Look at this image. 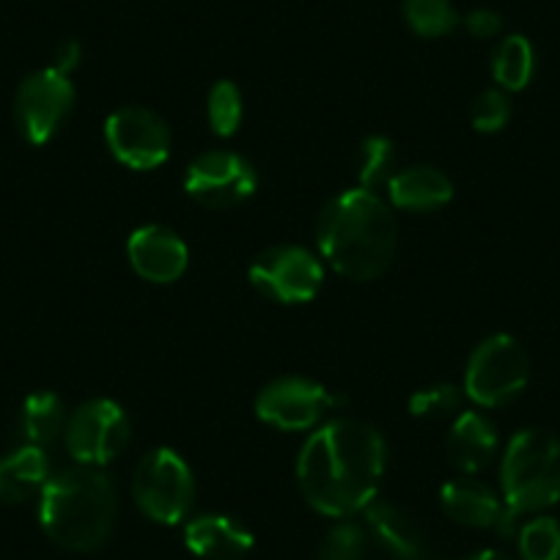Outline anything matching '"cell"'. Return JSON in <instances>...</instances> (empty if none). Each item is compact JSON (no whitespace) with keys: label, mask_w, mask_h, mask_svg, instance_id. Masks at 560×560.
Returning <instances> with one entry per match:
<instances>
[{"label":"cell","mask_w":560,"mask_h":560,"mask_svg":"<svg viewBox=\"0 0 560 560\" xmlns=\"http://www.w3.org/2000/svg\"><path fill=\"white\" fill-rule=\"evenodd\" d=\"M448 454L451 462L467 476L481 472L483 467L492 465L498 454V432L483 415L462 412L451 427Z\"/></svg>","instance_id":"cell-18"},{"label":"cell","mask_w":560,"mask_h":560,"mask_svg":"<svg viewBox=\"0 0 560 560\" xmlns=\"http://www.w3.org/2000/svg\"><path fill=\"white\" fill-rule=\"evenodd\" d=\"M393 163H396V149L393 140L385 135H371L363 140L358 158V182L363 190H374V187L387 185L390 182Z\"/></svg>","instance_id":"cell-23"},{"label":"cell","mask_w":560,"mask_h":560,"mask_svg":"<svg viewBox=\"0 0 560 560\" xmlns=\"http://www.w3.org/2000/svg\"><path fill=\"white\" fill-rule=\"evenodd\" d=\"M47 481H50V462L45 448L23 445L0 459V503H25L34 494H42Z\"/></svg>","instance_id":"cell-19"},{"label":"cell","mask_w":560,"mask_h":560,"mask_svg":"<svg viewBox=\"0 0 560 560\" xmlns=\"http://www.w3.org/2000/svg\"><path fill=\"white\" fill-rule=\"evenodd\" d=\"M185 544L203 560H240L253 549V533L240 520L207 514L185 527Z\"/></svg>","instance_id":"cell-15"},{"label":"cell","mask_w":560,"mask_h":560,"mask_svg":"<svg viewBox=\"0 0 560 560\" xmlns=\"http://www.w3.org/2000/svg\"><path fill=\"white\" fill-rule=\"evenodd\" d=\"M522 560H560V522L536 516L520 527Z\"/></svg>","instance_id":"cell-25"},{"label":"cell","mask_w":560,"mask_h":560,"mask_svg":"<svg viewBox=\"0 0 560 560\" xmlns=\"http://www.w3.org/2000/svg\"><path fill=\"white\" fill-rule=\"evenodd\" d=\"M385 454V440L365 420H330L300 451V489L319 514H358L380 492Z\"/></svg>","instance_id":"cell-1"},{"label":"cell","mask_w":560,"mask_h":560,"mask_svg":"<svg viewBox=\"0 0 560 560\" xmlns=\"http://www.w3.org/2000/svg\"><path fill=\"white\" fill-rule=\"evenodd\" d=\"M365 522H369L371 536L380 541V547L390 555L393 560H440L429 549L427 536L420 533L412 516L387 500L374 498L363 509Z\"/></svg>","instance_id":"cell-14"},{"label":"cell","mask_w":560,"mask_h":560,"mask_svg":"<svg viewBox=\"0 0 560 560\" xmlns=\"http://www.w3.org/2000/svg\"><path fill=\"white\" fill-rule=\"evenodd\" d=\"M511 118V100L503 89H489L472 102V127L478 132H500Z\"/></svg>","instance_id":"cell-28"},{"label":"cell","mask_w":560,"mask_h":560,"mask_svg":"<svg viewBox=\"0 0 560 560\" xmlns=\"http://www.w3.org/2000/svg\"><path fill=\"white\" fill-rule=\"evenodd\" d=\"M132 498L149 520L160 525H176L190 514L196 478L176 451L158 448L135 467Z\"/></svg>","instance_id":"cell-5"},{"label":"cell","mask_w":560,"mask_h":560,"mask_svg":"<svg viewBox=\"0 0 560 560\" xmlns=\"http://www.w3.org/2000/svg\"><path fill=\"white\" fill-rule=\"evenodd\" d=\"M209 127L220 138H231L242 124V94L231 80H220L212 85L207 102Z\"/></svg>","instance_id":"cell-24"},{"label":"cell","mask_w":560,"mask_h":560,"mask_svg":"<svg viewBox=\"0 0 560 560\" xmlns=\"http://www.w3.org/2000/svg\"><path fill=\"white\" fill-rule=\"evenodd\" d=\"M118 494L96 467H69L50 476L39 494L42 530L69 552H94L110 538Z\"/></svg>","instance_id":"cell-3"},{"label":"cell","mask_w":560,"mask_h":560,"mask_svg":"<svg viewBox=\"0 0 560 560\" xmlns=\"http://www.w3.org/2000/svg\"><path fill=\"white\" fill-rule=\"evenodd\" d=\"M129 264L143 280L174 283L187 269V245L165 225H143L129 236Z\"/></svg>","instance_id":"cell-13"},{"label":"cell","mask_w":560,"mask_h":560,"mask_svg":"<svg viewBox=\"0 0 560 560\" xmlns=\"http://www.w3.org/2000/svg\"><path fill=\"white\" fill-rule=\"evenodd\" d=\"M467 560H511V558L509 555L498 552V549H483V552H476L472 558H467Z\"/></svg>","instance_id":"cell-31"},{"label":"cell","mask_w":560,"mask_h":560,"mask_svg":"<svg viewBox=\"0 0 560 560\" xmlns=\"http://www.w3.org/2000/svg\"><path fill=\"white\" fill-rule=\"evenodd\" d=\"M387 190H390V201L407 212H434L454 198V185L448 176L429 165L398 171L387 182Z\"/></svg>","instance_id":"cell-17"},{"label":"cell","mask_w":560,"mask_h":560,"mask_svg":"<svg viewBox=\"0 0 560 560\" xmlns=\"http://www.w3.org/2000/svg\"><path fill=\"white\" fill-rule=\"evenodd\" d=\"M404 18L415 34L438 39L459 25V14L451 0H404Z\"/></svg>","instance_id":"cell-22"},{"label":"cell","mask_w":560,"mask_h":560,"mask_svg":"<svg viewBox=\"0 0 560 560\" xmlns=\"http://www.w3.org/2000/svg\"><path fill=\"white\" fill-rule=\"evenodd\" d=\"M440 503H443L445 514L459 525L494 527V530L505 511V503H500L498 494L476 478H454L445 483L440 492Z\"/></svg>","instance_id":"cell-16"},{"label":"cell","mask_w":560,"mask_h":560,"mask_svg":"<svg viewBox=\"0 0 560 560\" xmlns=\"http://www.w3.org/2000/svg\"><path fill=\"white\" fill-rule=\"evenodd\" d=\"M316 560H365V533L354 522H341L325 536Z\"/></svg>","instance_id":"cell-27"},{"label":"cell","mask_w":560,"mask_h":560,"mask_svg":"<svg viewBox=\"0 0 560 560\" xmlns=\"http://www.w3.org/2000/svg\"><path fill=\"white\" fill-rule=\"evenodd\" d=\"M530 380V358L511 336H492L470 354L465 390L481 407H505Z\"/></svg>","instance_id":"cell-6"},{"label":"cell","mask_w":560,"mask_h":560,"mask_svg":"<svg viewBox=\"0 0 560 560\" xmlns=\"http://www.w3.org/2000/svg\"><path fill=\"white\" fill-rule=\"evenodd\" d=\"M129 443V418L110 398H94L74 409L67 423V448L83 467H102Z\"/></svg>","instance_id":"cell-9"},{"label":"cell","mask_w":560,"mask_h":560,"mask_svg":"<svg viewBox=\"0 0 560 560\" xmlns=\"http://www.w3.org/2000/svg\"><path fill=\"white\" fill-rule=\"evenodd\" d=\"M462 407V393L456 385L440 382V385L423 387L409 398V415L420 420H445L454 418Z\"/></svg>","instance_id":"cell-26"},{"label":"cell","mask_w":560,"mask_h":560,"mask_svg":"<svg viewBox=\"0 0 560 560\" xmlns=\"http://www.w3.org/2000/svg\"><path fill=\"white\" fill-rule=\"evenodd\" d=\"M67 432V412H63V401L50 390L31 393L20 409V438L25 445H45L56 443L58 434Z\"/></svg>","instance_id":"cell-20"},{"label":"cell","mask_w":560,"mask_h":560,"mask_svg":"<svg viewBox=\"0 0 560 560\" xmlns=\"http://www.w3.org/2000/svg\"><path fill=\"white\" fill-rule=\"evenodd\" d=\"M256 168L234 152H207L185 171V190L192 201L209 209H231L256 192Z\"/></svg>","instance_id":"cell-12"},{"label":"cell","mask_w":560,"mask_h":560,"mask_svg":"<svg viewBox=\"0 0 560 560\" xmlns=\"http://www.w3.org/2000/svg\"><path fill=\"white\" fill-rule=\"evenodd\" d=\"M250 283L275 303H311L325 283V269L305 247L278 245L256 256L250 264Z\"/></svg>","instance_id":"cell-7"},{"label":"cell","mask_w":560,"mask_h":560,"mask_svg":"<svg viewBox=\"0 0 560 560\" xmlns=\"http://www.w3.org/2000/svg\"><path fill=\"white\" fill-rule=\"evenodd\" d=\"M319 250L332 269L352 280H374L396 256V218L374 190H347L322 209Z\"/></svg>","instance_id":"cell-2"},{"label":"cell","mask_w":560,"mask_h":560,"mask_svg":"<svg viewBox=\"0 0 560 560\" xmlns=\"http://www.w3.org/2000/svg\"><path fill=\"white\" fill-rule=\"evenodd\" d=\"M465 28L476 39H492V36H498L503 31V18L498 12H492V9H476V12L467 14Z\"/></svg>","instance_id":"cell-29"},{"label":"cell","mask_w":560,"mask_h":560,"mask_svg":"<svg viewBox=\"0 0 560 560\" xmlns=\"http://www.w3.org/2000/svg\"><path fill=\"white\" fill-rule=\"evenodd\" d=\"M536 74V52L525 36H505L492 56V78L503 91H522Z\"/></svg>","instance_id":"cell-21"},{"label":"cell","mask_w":560,"mask_h":560,"mask_svg":"<svg viewBox=\"0 0 560 560\" xmlns=\"http://www.w3.org/2000/svg\"><path fill=\"white\" fill-rule=\"evenodd\" d=\"M505 514L520 520L560 500V438L544 429H522L511 438L500 465Z\"/></svg>","instance_id":"cell-4"},{"label":"cell","mask_w":560,"mask_h":560,"mask_svg":"<svg viewBox=\"0 0 560 560\" xmlns=\"http://www.w3.org/2000/svg\"><path fill=\"white\" fill-rule=\"evenodd\" d=\"M74 107V85L69 74L56 72L52 67L28 74L14 96V118L23 138L34 147H42L56 138L58 129L67 124Z\"/></svg>","instance_id":"cell-8"},{"label":"cell","mask_w":560,"mask_h":560,"mask_svg":"<svg viewBox=\"0 0 560 560\" xmlns=\"http://www.w3.org/2000/svg\"><path fill=\"white\" fill-rule=\"evenodd\" d=\"M105 138L113 158L132 171H154L168 160V124L149 107L129 105L113 113L105 124Z\"/></svg>","instance_id":"cell-11"},{"label":"cell","mask_w":560,"mask_h":560,"mask_svg":"<svg viewBox=\"0 0 560 560\" xmlns=\"http://www.w3.org/2000/svg\"><path fill=\"white\" fill-rule=\"evenodd\" d=\"M343 398L325 385L305 376H283L269 382L256 398V415L267 427L280 432H303L316 427L332 407H341Z\"/></svg>","instance_id":"cell-10"},{"label":"cell","mask_w":560,"mask_h":560,"mask_svg":"<svg viewBox=\"0 0 560 560\" xmlns=\"http://www.w3.org/2000/svg\"><path fill=\"white\" fill-rule=\"evenodd\" d=\"M80 58H83V47H80V42L67 39L56 47V52H52V69L61 74L74 72L80 63Z\"/></svg>","instance_id":"cell-30"}]
</instances>
